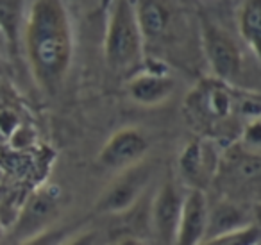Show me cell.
<instances>
[{
	"label": "cell",
	"mask_w": 261,
	"mask_h": 245,
	"mask_svg": "<svg viewBox=\"0 0 261 245\" xmlns=\"http://www.w3.org/2000/svg\"><path fill=\"white\" fill-rule=\"evenodd\" d=\"M174 88L175 83L167 74V70L152 68V66L145 72H136L127 84L130 99L142 106L163 104L172 95Z\"/></svg>",
	"instance_id": "cell-12"
},
{
	"label": "cell",
	"mask_w": 261,
	"mask_h": 245,
	"mask_svg": "<svg viewBox=\"0 0 261 245\" xmlns=\"http://www.w3.org/2000/svg\"><path fill=\"white\" fill-rule=\"evenodd\" d=\"M210 202L202 190H190L182 199L174 245H199L206 238Z\"/></svg>",
	"instance_id": "cell-11"
},
{
	"label": "cell",
	"mask_w": 261,
	"mask_h": 245,
	"mask_svg": "<svg viewBox=\"0 0 261 245\" xmlns=\"http://www.w3.org/2000/svg\"><path fill=\"white\" fill-rule=\"evenodd\" d=\"M0 76H2V65H0Z\"/></svg>",
	"instance_id": "cell-23"
},
{
	"label": "cell",
	"mask_w": 261,
	"mask_h": 245,
	"mask_svg": "<svg viewBox=\"0 0 261 245\" xmlns=\"http://www.w3.org/2000/svg\"><path fill=\"white\" fill-rule=\"evenodd\" d=\"M147 151H149V140L145 138V134L135 127H125L116 131L106 141L97 159L104 168L122 172L142 163Z\"/></svg>",
	"instance_id": "cell-8"
},
{
	"label": "cell",
	"mask_w": 261,
	"mask_h": 245,
	"mask_svg": "<svg viewBox=\"0 0 261 245\" xmlns=\"http://www.w3.org/2000/svg\"><path fill=\"white\" fill-rule=\"evenodd\" d=\"M186 108L200 122H222L234 111V95L229 84L217 79L202 81L186 99Z\"/></svg>",
	"instance_id": "cell-7"
},
{
	"label": "cell",
	"mask_w": 261,
	"mask_h": 245,
	"mask_svg": "<svg viewBox=\"0 0 261 245\" xmlns=\"http://www.w3.org/2000/svg\"><path fill=\"white\" fill-rule=\"evenodd\" d=\"M259 243V227L256 222L231 231V233L217 234V236L204 238L199 245H257Z\"/></svg>",
	"instance_id": "cell-15"
},
{
	"label": "cell",
	"mask_w": 261,
	"mask_h": 245,
	"mask_svg": "<svg viewBox=\"0 0 261 245\" xmlns=\"http://www.w3.org/2000/svg\"><path fill=\"white\" fill-rule=\"evenodd\" d=\"M200 38H202L204 58L215 79L229 86L236 83L243 70V56L231 34L210 20H202Z\"/></svg>",
	"instance_id": "cell-3"
},
{
	"label": "cell",
	"mask_w": 261,
	"mask_h": 245,
	"mask_svg": "<svg viewBox=\"0 0 261 245\" xmlns=\"http://www.w3.org/2000/svg\"><path fill=\"white\" fill-rule=\"evenodd\" d=\"M104 56L116 76H135L145 61V45L133 0H113L104 40Z\"/></svg>",
	"instance_id": "cell-2"
},
{
	"label": "cell",
	"mask_w": 261,
	"mask_h": 245,
	"mask_svg": "<svg viewBox=\"0 0 261 245\" xmlns=\"http://www.w3.org/2000/svg\"><path fill=\"white\" fill-rule=\"evenodd\" d=\"M4 236H6V226H4V222L0 220V241L4 240Z\"/></svg>",
	"instance_id": "cell-21"
},
{
	"label": "cell",
	"mask_w": 261,
	"mask_h": 245,
	"mask_svg": "<svg viewBox=\"0 0 261 245\" xmlns=\"http://www.w3.org/2000/svg\"><path fill=\"white\" fill-rule=\"evenodd\" d=\"M98 234L95 231H88V233H81L77 236H70L66 241H63L61 245H95L97 243Z\"/></svg>",
	"instance_id": "cell-18"
},
{
	"label": "cell",
	"mask_w": 261,
	"mask_h": 245,
	"mask_svg": "<svg viewBox=\"0 0 261 245\" xmlns=\"http://www.w3.org/2000/svg\"><path fill=\"white\" fill-rule=\"evenodd\" d=\"M61 193L52 188H38L25 197L13 222V233L20 241L48 229L59 213Z\"/></svg>",
	"instance_id": "cell-4"
},
{
	"label": "cell",
	"mask_w": 261,
	"mask_h": 245,
	"mask_svg": "<svg viewBox=\"0 0 261 245\" xmlns=\"http://www.w3.org/2000/svg\"><path fill=\"white\" fill-rule=\"evenodd\" d=\"M220 161L213 149L202 140H193L179 156V176L190 190H202L215 179Z\"/></svg>",
	"instance_id": "cell-9"
},
{
	"label": "cell",
	"mask_w": 261,
	"mask_h": 245,
	"mask_svg": "<svg viewBox=\"0 0 261 245\" xmlns=\"http://www.w3.org/2000/svg\"><path fill=\"white\" fill-rule=\"evenodd\" d=\"M70 236H72V227L50 226L48 229H45V231H41V233L23 240L20 245H61L63 241H66Z\"/></svg>",
	"instance_id": "cell-16"
},
{
	"label": "cell",
	"mask_w": 261,
	"mask_h": 245,
	"mask_svg": "<svg viewBox=\"0 0 261 245\" xmlns=\"http://www.w3.org/2000/svg\"><path fill=\"white\" fill-rule=\"evenodd\" d=\"M2 181H4V168L0 166V184H2Z\"/></svg>",
	"instance_id": "cell-22"
},
{
	"label": "cell",
	"mask_w": 261,
	"mask_h": 245,
	"mask_svg": "<svg viewBox=\"0 0 261 245\" xmlns=\"http://www.w3.org/2000/svg\"><path fill=\"white\" fill-rule=\"evenodd\" d=\"M150 174H152V168L143 163L122 170L120 176L109 184L108 190L97 201V211L106 213V215H120V213L129 211L142 197L150 179Z\"/></svg>",
	"instance_id": "cell-6"
},
{
	"label": "cell",
	"mask_w": 261,
	"mask_h": 245,
	"mask_svg": "<svg viewBox=\"0 0 261 245\" xmlns=\"http://www.w3.org/2000/svg\"><path fill=\"white\" fill-rule=\"evenodd\" d=\"M6 47H8V41H6L4 33H2V29H0V54L6 51Z\"/></svg>",
	"instance_id": "cell-20"
},
{
	"label": "cell",
	"mask_w": 261,
	"mask_h": 245,
	"mask_svg": "<svg viewBox=\"0 0 261 245\" xmlns=\"http://www.w3.org/2000/svg\"><path fill=\"white\" fill-rule=\"evenodd\" d=\"M252 224L249 220V213L240 204L232 202V199H224L207 209V229L206 238L217 236V234L231 233V231L242 229V227Z\"/></svg>",
	"instance_id": "cell-13"
},
{
	"label": "cell",
	"mask_w": 261,
	"mask_h": 245,
	"mask_svg": "<svg viewBox=\"0 0 261 245\" xmlns=\"http://www.w3.org/2000/svg\"><path fill=\"white\" fill-rule=\"evenodd\" d=\"M113 245H143V243L138 240V238L127 236V238H122V240H118L116 243H113Z\"/></svg>",
	"instance_id": "cell-19"
},
{
	"label": "cell",
	"mask_w": 261,
	"mask_h": 245,
	"mask_svg": "<svg viewBox=\"0 0 261 245\" xmlns=\"http://www.w3.org/2000/svg\"><path fill=\"white\" fill-rule=\"evenodd\" d=\"M242 141H243L245 151L259 154V145H261L259 118H254V120H249V122H247L245 129H243V134H242Z\"/></svg>",
	"instance_id": "cell-17"
},
{
	"label": "cell",
	"mask_w": 261,
	"mask_h": 245,
	"mask_svg": "<svg viewBox=\"0 0 261 245\" xmlns=\"http://www.w3.org/2000/svg\"><path fill=\"white\" fill-rule=\"evenodd\" d=\"M238 31L247 47L259 58L261 47V0H243L238 13Z\"/></svg>",
	"instance_id": "cell-14"
},
{
	"label": "cell",
	"mask_w": 261,
	"mask_h": 245,
	"mask_svg": "<svg viewBox=\"0 0 261 245\" xmlns=\"http://www.w3.org/2000/svg\"><path fill=\"white\" fill-rule=\"evenodd\" d=\"M182 199L185 195L181 193L174 179H167L161 184L152 204V226L160 243L174 245Z\"/></svg>",
	"instance_id": "cell-10"
},
{
	"label": "cell",
	"mask_w": 261,
	"mask_h": 245,
	"mask_svg": "<svg viewBox=\"0 0 261 245\" xmlns=\"http://www.w3.org/2000/svg\"><path fill=\"white\" fill-rule=\"evenodd\" d=\"M25 52L38 86L61 90L73 61V29L63 0H34L25 22Z\"/></svg>",
	"instance_id": "cell-1"
},
{
	"label": "cell",
	"mask_w": 261,
	"mask_h": 245,
	"mask_svg": "<svg viewBox=\"0 0 261 245\" xmlns=\"http://www.w3.org/2000/svg\"><path fill=\"white\" fill-rule=\"evenodd\" d=\"M136 22L143 38V45L158 47L174 33L175 23L181 20L177 0H133Z\"/></svg>",
	"instance_id": "cell-5"
}]
</instances>
